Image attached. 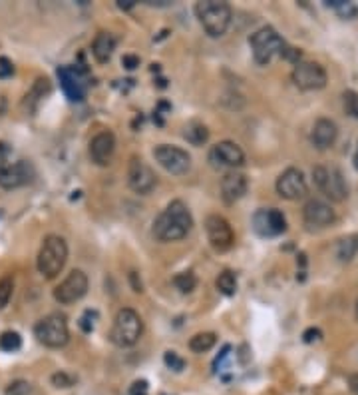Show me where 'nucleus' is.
Returning a JSON list of instances; mask_svg holds the SVG:
<instances>
[{
    "mask_svg": "<svg viewBox=\"0 0 358 395\" xmlns=\"http://www.w3.org/2000/svg\"><path fill=\"white\" fill-rule=\"evenodd\" d=\"M253 230L263 238H275L287 230V220L277 208H261L253 216Z\"/></svg>",
    "mask_w": 358,
    "mask_h": 395,
    "instance_id": "obj_13",
    "label": "nucleus"
},
{
    "mask_svg": "<svg viewBox=\"0 0 358 395\" xmlns=\"http://www.w3.org/2000/svg\"><path fill=\"white\" fill-rule=\"evenodd\" d=\"M355 314H357V319H358V301H357V310H355Z\"/></svg>",
    "mask_w": 358,
    "mask_h": 395,
    "instance_id": "obj_41",
    "label": "nucleus"
},
{
    "mask_svg": "<svg viewBox=\"0 0 358 395\" xmlns=\"http://www.w3.org/2000/svg\"><path fill=\"white\" fill-rule=\"evenodd\" d=\"M68 261V244L64 238L60 236H48L38 252V272L46 278V280H54L58 278V273L64 270Z\"/></svg>",
    "mask_w": 358,
    "mask_h": 395,
    "instance_id": "obj_3",
    "label": "nucleus"
},
{
    "mask_svg": "<svg viewBox=\"0 0 358 395\" xmlns=\"http://www.w3.org/2000/svg\"><path fill=\"white\" fill-rule=\"evenodd\" d=\"M14 74V64L6 58V56H0V78H8Z\"/></svg>",
    "mask_w": 358,
    "mask_h": 395,
    "instance_id": "obj_34",
    "label": "nucleus"
},
{
    "mask_svg": "<svg viewBox=\"0 0 358 395\" xmlns=\"http://www.w3.org/2000/svg\"><path fill=\"white\" fill-rule=\"evenodd\" d=\"M184 138L191 146H203L207 140H209V130L203 122H197V120H191V122L186 124L184 128Z\"/></svg>",
    "mask_w": 358,
    "mask_h": 395,
    "instance_id": "obj_23",
    "label": "nucleus"
},
{
    "mask_svg": "<svg viewBox=\"0 0 358 395\" xmlns=\"http://www.w3.org/2000/svg\"><path fill=\"white\" fill-rule=\"evenodd\" d=\"M22 347V338H20V333L18 331H4L2 336H0V350L2 352H18Z\"/></svg>",
    "mask_w": 358,
    "mask_h": 395,
    "instance_id": "obj_28",
    "label": "nucleus"
},
{
    "mask_svg": "<svg viewBox=\"0 0 358 395\" xmlns=\"http://www.w3.org/2000/svg\"><path fill=\"white\" fill-rule=\"evenodd\" d=\"M215 343H217V336L213 331H203V333H195L189 340V350L193 354H207L215 347Z\"/></svg>",
    "mask_w": 358,
    "mask_h": 395,
    "instance_id": "obj_24",
    "label": "nucleus"
},
{
    "mask_svg": "<svg viewBox=\"0 0 358 395\" xmlns=\"http://www.w3.org/2000/svg\"><path fill=\"white\" fill-rule=\"evenodd\" d=\"M215 286L217 289L223 294V296H235V292H237V275L233 272H221L217 275V280H215Z\"/></svg>",
    "mask_w": 358,
    "mask_h": 395,
    "instance_id": "obj_26",
    "label": "nucleus"
},
{
    "mask_svg": "<svg viewBox=\"0 0 358 395\" xmlns=\"http://www.w3.org/2000/svg\"><path fill=\"white\" fill-rule=\"evenodd\" d=\"M34 336L36 340L46 345V347H64L70 340V329H68V319L64 314H50L42 317L34 326Z\"/></svg>",
    "mask_w": 358,
    "mask_h": 395,
    "instance_id": "obj_6",
    "label": "nucleus"
},
{
    "mask_svg": "<svg viewBox=\"0 0 358 395\" xmlns=\"http://www.w3.org/2000/svg\"><path fill=\"white\" fill-rule=\"evenodd\" d=\"M130 395H149V387H147L146 380L133 382V385L130 387Z\"/></svg>",
    "mask_w": 358,
    "mask_h": 395,
    "instance_id": "obj_35",
    "label": "nucleus"
},
{
    "mask_svg": "<svg viewBox=\"0 0 358 395\" xmlns=\"http://www.w3.org/2000/svg\"><path fill=\"white\" fill-rule=\"evenodd\" d=\"M173 286L177 287L181 294H191L197 287V275L193 272H181L173 278Z\"/></svg>",
    "mask_w": 358,
    "mask_h": 395,
    "instance_id": "obj_27",
    "label": "nucleus"
},
{
    "mask_svg": "<svg viewBox=\"0 0 358 395\" xmlns=\"http://www.w3.org/2000/svg\"><path fill=\"white\" fill-rule=\"evenodd\" d=\"M52 385L54 387H62V389H66V387H72V385H74V378L68 375L66 371H56L52 375Z\"/></svg>",
    "mask_w": 358,
    "mask_h": 395,
    "instance_id": "obj_32",
    "label": "nucleus"
},
{
    "mask_svg": "<svg viewBox=\"0 0 358 395\" xmlns=\"http://www.w3.org/2000/svg\"><path fill=\"white\" fill-rule=\"evenodd\" d=\"M195 14L205 34H209L211 38H221L233 20L231 6L221 0H201L195 4Z\"/></svg>",
    "mask_w": 358,
    "mask_h": 395,
    "instance_id": "obj_2",
    "label": "nucleus"
},
{
    "mask_svg": "<svg viewBox=\"0 0 358 395\" xmlns=\"http://www.w3.org/2000/svg\"><path fill=\"white\" fill-rule=\"evenodd\" d=\"M88 286H90L88 275L82 270H72L66 275V280L54 289V300L62 306H72L88 294Z\"/></svg>",
    "mask_w": 358,
    "mask_h": 395,
    "instance_id": "obj_11",
    "label": "nucleus"
},
{
    "mask_svg": "<svg viewBox=\"0 0 358 395\" xmlns=\"http://www.w3.org/2000/svg\"><path fill=\"white\" fill-rule=\"evenodd\" d=\"M90 160L96 166H110L116 152V138L110 130H102L90 140Z\"/></svg>",
    "mask_w": 358,
    "mask_h": 395,
    "instance_id": "obj_18",
    "label": "nucleus"
},
{
    "mask_svg": "<svg viewBox=\"0 0 358 395\" xmlns=\"http://www.w3.org/2000/svg\"><path fill=\"white\" fill-rule=\"evenodd\" d=\"M303 220L308 230H325L336 222V214L331 204L322 200H308L303 208Z\"/></svg>",
    "mask_w": 358,
    "mask_h": 395,
    "instance_id": "obj_16",
    "label": "nucleus"
},
{
    "mask_svg": "<svg viewBox=\"0 0 358 395\" xmlns=\"http://www.w3.org/2000/svg\"><path fill=\"white\" fill-rule=\"evenodd\" d=\"M154 158L165 172H170L173 176H184L191 168V156L187 154V150L179 146H172V144L156 146Z\"/></svg>",
    "mask_w": 358,
    "mask_h": 395,
    "instance_id": "obj_9",
    "label": "nucleus"
},
{
    "mask_svg": "<svg viewBox=\"0 0 358 395\" xmlns=\"http://www.w3.org/2000/svg\"><path fill=\"white\" fill-rule=\"evenodd\" d=\"M338 138V128L336 124L329 120V118H318L313 130H311V142L317 150H329L334 146Z\"/></svg>",
    "mask_w": 358,
    "mask_h": 395,
    "instance_id": "obj_20",
    "label": "nucleus"
},
{
    "mask_svg": "<svg viewBox=\"0 0 358 395\" xmlns=\"http://www.w3.org/2000/svg\"><path fill=\"white\" fill-rule=\"evenodd\" d=\"M121 64L126 66L128 70H133V69H137L140 66V58L135 55H126L124 58H121Z\"/></svg>",
    "mask_w": 358,
    "mask_h": 395,
    "instance_id": "obj_36",
    "label": "nucleus"
},
{
    "mask_svg": "<svg viewBox=\"0 0 358 395\" xmlns=\"http://www.w3.org/2000/svg\"><path fill=\"white\" fill-rule=\"evenodd\" d=\"M291 76L294 86L303 92H313V90H320L327 86V70L318 62L299 60L292 69Z\"/></svg>",
    "mask_w": 358,
    "mask_h": 395,
    "instance_id": "obj_10",
    "label": "nucleus"
},
{
    "mask_svg": "<svg viewBox=\"0 0 358 395\" xmlns=\"http://www.w3.org/2000/svg\"><path fill=\"white\" fill-rule=\"evenodd\" d=\"M163 361H165V366L173 369V371H184V369H186V359H181L175 352H165Z\"/></svg>",
    "mask_w": 358,
    "mask_h": 395,
    "instance_id": "obj_31",
    "label": "nucleus"
},
{
    "mask_svg": "<svg viewBox=\"0 0 358 395\" xmlns=\"http://www.w3.org/2000/svg\"><path fill=\"white\" fill-rule=\"evenodd\" d=\"M358 254V234H350L343 238L336 245V258L341 261H350Z\"/></svg>",
    "mask_w": 358,
    "mask_h": 395,
    "instance_id": "obj_25",
    "label": "nucleus"
},
{
    "mask_svg": "<svg viewBox=\"0 0 358 395\" xmlns=\"http://www.w3.org/2000/svg\"><path fill=\"white\" fill-rule=\"evenodd\" d=\"M313 182L331 202H345L348 198V184L336 166H317L313 170Z\"/></svg>",
    "mask_w": 358,
    "mask_h": 395,
    "instance_id": "obj_5",
    "label": "nucleus"
},
{
    "mask_svg": "<svg viewBox=\"0 0 358 395\" xmlns=\"http://www.w3.org/2000/svg\"><path fill=\"white\" fill-rule=\"evenodd\" d=\"M247 186H249V182H247L245 174L231 170V172H227L225 176L221 178V196H223L227 204H235L237 200H241L245 196Z\"/></svg>",
    "mask_w": 358,
    "mask_h": 395,
    "instance_id": "obj_21",
    "label": "nucleus"
},
{
    "mask_svg": "<svg viewBox=\"0 0 358 395\" xmlns=\"http://www.w3.org/2000/svg\"><path fill=\"white\" fill-rule=\"evenodd\" d=\"M14 292V280L10 275H4L0 280V310H4L8 306V301L13 298Z\"/></svg>",
    "mask_w": 358,
    "mask_h": 395,
    "instance_id": "obj_30",
    "label": "nucleus"
},
{
    "mask_svg": "<svg viewBox=\"0 0 358 395\" xmlns=\"http://www.w3.org/2000/svg\"><path fill=\"white\" fill-rule=\"evenodd\" d=\"M303 338H305L306 343H311V341H317V340H320V331H318V329H315V327H311V329H306Z\"/></svg>",
    "mask_w": 358,
    "mask_h": 395,
    "instance_id": "obj_37",
    "label": "nucleus"
},
{
    "mask_svg": "<svg viewBox=\"0 0 358 395\" xmlns=\"http://www.w3.org/2000/svg\"><path fill=\"white\" fill-rule=\"evenodd\" d=\"M118 6H119V8H132L133 0H119Z\"/></svg>",
    "mask_w": 358,
    "mask_h": 395,
    "instance_id": "obj_39",
    "label": "nucleus"
},
{
    "mask_svg": "<svg viewBox=\"0 0 358 395\" xmlns=\"http://www.w3.org/2000/svg\"><path fill=\"white\" fill-rule=\"evenodd\" d=\"M348 389L352 395H358V373L348 375Z\"/></svg>",
    "mask_w": 358,
    "mask_h": 395,
    "instance_id": "obj_38",
    "label": "nucleus"
},
{
    "mask_svg": "<svg viewBox=\"0 0 358 395\" xmlns=\"http://www.w3.org/2000/svg\"><path fill=\"white\" fill-rule=\"evenodd\" d=\"M209 162L215 168H241L245 164V152L241 150V146L231 142V140H223L219 144H215L209 152Z\"/></svg>",
    "mask_w": 358,
    "mask_h": 395,
    "instance_id": "obj_17",
    "label": "nucleus"
},
{
    "mask_svg": "<svg viewBox=\"0 0 358 395\" xmlns=\"http://www.w3.org/2000/svg\"><path fill=\"white\" fill-rule=\"evenodd\" d=\"M158 178L154 174V170L147 166L142 158L133 156L128 164V186L140 196H147L149 192L156 188Z\"/></svg>",
    "mask_w": 358,
    "mask_h": 395,
    "instance_id": "obj_14",
    "label": "nucleus"
},
{
    "mask_svg": "<svg viewBox=\"0 0 358 395\" xmlns=\"http://www.w3.org/2000/svg\"><path fill=\"white\" fill-rule=\"evenodd\" d=\"M144 336V319L132 308H121L110 331V340L118 347H132Z\"/></svg>",
    "mask_w": 358,
    "mask_h": 395,
    "instance_id": "obj_4",
    "label": "nucleus"
},
{
    "mask_svg": "<svg viewBox=\"0 0 358 395\" xmlns=\"http://www.w3.org/2000/svg\"><path fill=\"white\" fill-rule=\"evenodd\" d=\"M30 383L28 382H14L8 385V389H6V395H28L30 394Z\"/></svg>",
    "mask_w": 358,
    "mask_h": 395,
    "instance_id": "obj_33",
    "label": "nucleus"
},
{
    "mask_svg": "<svg viewBox=\"0 0 358 395\" xmlns=\"http://www.w3.org/2000/svg\"><path fill=\"white\" fill-rule=\"evenodd\" d=\"M343 106L345 112L350 118H357L358 120V92L357 90H346L343 92Z\"/></svg>",
    "mask_w": 358,
    "mask_h": 395,
    "instance_id": "obj_29",
    "label": "nucleus"
},
{
    "mask_svg": "<svg viewBox=\"0 0 358 395\" xmlns=\"http://www.w3.org/2000/svg\"><path fill=\"white\" fill-rule=\"evenodd\" d=\"M205 232H207V240L215 252L223 254V252H229L233 244H235V234H233V228L231 224L227 222L223 216L219 214H211L205 220Z\"/></svg>",
    "mask_w": 358,
    "mask_h": 395,
    "instance_id": "obj_12",
    "label": "nucleus"
},
{
    "mask_svg": "<svg viewBox=\"0 0 358 395\" xmlns=\"http://www.w3.org/2000/svg\"><path fill=\"white\" fill-rule=\"evenodd\" d=\"M116 36L112 32H98L92 42V55L100 64H106L116 50Z\"/></svg>",
    "mask_w": 358,
    "mask_h": 395,
    "instance_id": "obj_22",
    "label": "nucleus"
},
{
    "mask_svg": "<svg viewBox=\"0 0 358 395\" xmlns=\"http://www.w3.org/2000/svg\"><path fill=\"white\" fill-rule=\"evenodd\" d=\"M249 44H251L255 62L261 64V66L271 64L273 58L281 55V52H283V46H285L283 38L278 36V32L273 27L259 28L255 34H251Z\"/></svg>",
    "mask_w": 358,
    "mask_h": 395,
    "instance_id": "obj_7",
    "label": "nucleus"
},
{
    "mask_svg": "<svg viewBox=\"0 0 358 395\" xmlns=\"http://www.w3.org/2000/svg\"><path fill=\"white\" fill-rule=\"evenodd\" d=\"M352 162H355V168H357V172H358V148H357V152H355V158H352Z\"/></svg>",
    "mask_w": 358,
    "mask_h": 395,
    "instance_id": "obj_40",
    "label": "nucleus"
},
{
    "mask_svg": "<svg viewBox=\"0 0 358 395\" xmlns=\"http://www.w3.org/2000/svg\"><path fill=\"white\" fill-rule=\"evenodd\" d=\"M30 182V166L24 160H13L10 148L0 142V188L14 190Z\"/></svg>",
    "mask_w": 358,
    "mask_h": 395,
    "instance_id": "obj_8",
    "label": "nucleus"
},
{
    "mask_svg": "<svg viewBox=\"0 0 358 395\" xmlns=\"http://www.w3.org/2000/svg\"><path fill=\"white\" fill-rule=\"evenodd\" d=\"M277 194L285 200H301L308 192L305 174L299 168H287L281 176L277 178Z\"/></svg>",
    "mask_w": 358,
    "mask_h": 395,
    "instance_id": "obj_15",
    "label": "nucleus"
},
{
    "mask_svg": "<svg viewBox=\"0 0 358 395\" xmlns=\"http://www.w3.org/2000/svg\"><path fill=\"white\" fill-rule=\"evenodd\" d=\"M58 78H60V86H62L68 100L80 102V100L86 98V82H84V76L78 69L62 66V69H58Z\"/></svg>",
    "mask_w": 358,
    "mask_h": 395,
    "instance_id": "obj_19",
    "label": "nucleus"
},
{
    "mask_svg": "<svg viewBox=\"0 0 358 395\" xmlns=\"http://www.w3.org/2000/svg\"><path fill=\"white\" fill-rule=\"evenodd\" d=\"M193 228V216L181 200H173L165 210L154 220L151 232L159 242H179Z\"/></svg>",
    "mask_w": 358,
    "mask_h": 395,
    "instance_id": "obj_1",
    "label": "nucleus"
}]
</instances>
